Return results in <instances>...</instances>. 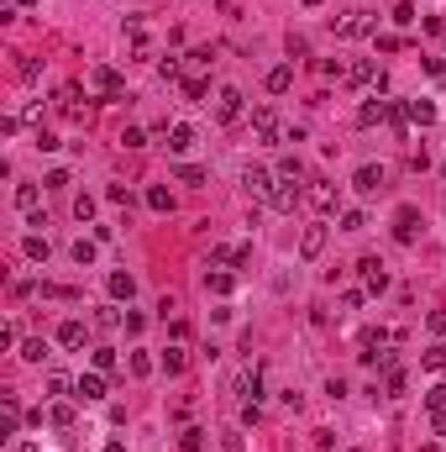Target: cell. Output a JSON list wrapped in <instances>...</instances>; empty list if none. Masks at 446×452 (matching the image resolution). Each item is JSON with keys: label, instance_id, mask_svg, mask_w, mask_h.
<instances>
[{"label": "cell", "instance_id": "6da1fadb", "mask_svg": "<svg viewBox=\"0 0 446 452\" xmlns=\"http://www.w3.org/2000/svg\"><path fill=\"white\" fill-rule=\"evenodd\" d=\"M331 26H336V37H342V43H352V37H373V32H378V21L368 16V11H347V16H336Z\"/></svg>", "mask_w": 446, "mask_h": 452}, {"label": "cell", "instance_id": "7a4b0ae2", "mask_svg": "<svg viewBox=\"0 0 446 452\" xmlns=\"http://www.w3.org/2000/svg\"><path fill=\"white\" fill-rule=\"evenodd\" d=\"M252 131H258L263 142H283V137H289V131H283V122H278V111H273V105H258V111H252Z\"/></svg>", "mask_w": 446, "mask_h": 452}, {"label": "cell", "instance_id": "3957f363", "mask_svg": "<svg viewBox=\"0 0 446 452\" xmlns=\"http://www.w3.org/2000/svg\"><path fill=\"white\" fill-rule=\"evenodd\" d=\"M215 122H221V127H232V122H241V90H236V85L215 90Z\"/></svg>", "mask_w": 446, "mask_h": 452}, {"label": "cell", "instance_id": "277c9868", "mask_svg": "<svg viewBox=\"0 0 446 452\" xmlns=\"http://www.w3.org/2000/svg\"><path fill=\"white\" fill-rule=\"evenodd\" d=\"M241 190H247L252 200H273V174H268V168H247V174H241Z\"/></svg>", "mask_w": 446, "mask_h": 452}, {"label": "cell", "instance_id": "5b68a950", "mask_svg": "<svg viewBox=\"0 0 446 452\" xmlns=\"http://www.w3.org/2000/svg\"><path fill=\"white\" fill-rule=\"evenodd\" d=\"M357 274H362V284H368L373 295H384V289H388V269H384L378 258H362V263H357Z\"/></svg>", "mask_w": 446, "mask_h": 452}, {"label": "cell", "instance_id": "8992f818", "mask_svg": "<svg viewBox=\"0 0 446 452\" xmlns=\"http://www.w3.org/2000/svg\"><path fill=\"white\" fill-rule=\"evenodd\" d=\"M347 79H352V85H368V90H384V85H388L384 69H378V63H368V58L352 63V69H347Z\"/></svg>", "mask_w": 446, "mask_h": 452}, {"label": "cell", "instance_id": "52a82bcc", "mask_svg": "<svg viewBox=\"0 0 446 452\" xmlns=\"http://www.w3.org/2000/svg\"><path fill=\"white\" fill-rule=\"evenodd\" d=\"M89 90H100V95H121V74L116 69H105V63H94V69H89Z\"/></svg>", "mask_w": 446, "mask_h": 452}, {"label": "cell", "instance_id": "ba28073f", "mask_svg": "<svg viewBox=\"0 0 446 452\" xmlns=\"http://www.w3.org/2000/svg\"><path fill=\"white\" fill-rule=\"evenodd\" d=\"M305 200L315 205V210H336V184H331V179H310Z\"/></svg>", "mask_w": 446, "mask_h": 452}, {"label": "cell", "instance_id": "9c48e42d", "mask_svg": "<svg viewBox=\"0 0 446 452\" xmlns=\"http://www.w3.org/2000/svg\"><path fill=\"white\" fill-rule=\"evenodd\" d=\"M384 179H388V174H384L378 163H362L357 179H352V190H357V195H378V190H384Z\"/></svg>", "mask_w": 446, "mask_h": 452}, {"label": "cell", "instance_id": "30bf717a", "mask_svg": "<svg viewBox=\"0 0 446 452\" xmlns=\"http://www.w3.org/2000/svg\"><path fill=\"white\" fill-rule=\"evenodd\" d=\"M415 232H420V210H415V205H399V216H394V237H399V242H415Z\"/></svg>", "mask_w": 446, "mask_h": 452}, {"label": "cell", "instance_id": "8fae6325", "mask_svg": "<svg viewBox=\"0 0 446 452\" xmlns=\"http://www.w3.org/2000/svg\"><path fill=\"white\" fill-rule=\"evenodd\" d=\"M74 394L85 405H94V400H105V374H79V384H74Z\"/></svg>", "mask_w": 446, "mask_h": 452}, {"label": "cell", "instance_id": "7c38bea8", "mask_svg": "<svg viewBox=\"0 0 446 452\" xmlns=\"http://www.w3.org/2000/svg\"><path fill=\"white\" fill-rule=\"evenodd\" d=\"M326 252V226H305V237H300V258H320Z\"/></svg>", "mask_w": 446, "mask_h": 452}, {"label": "cell", "instance_id": "4fadbf2b", "mask_svg": "<svg viewBox=\"0 0 446 452\" xmlns=\"http://www.w3.org/2000/svg\"><path fill=\"white\" fill-rule=\"evenodd\" d=\"M273 210H294L300 205V179H283V184H273V200H268Z\"/></svg>", "mask_w": 446, "mask_h": 452}, {"label": "cell", "instance_id": "5bb4252c", "mask_svg": "<svg viewBox=\"0 0 446 452\" xmlns=\"http://www.w3.org/2000/svg\"><path fill=\"white\" fill-rule=\"evenodd\" d=\"M85 342H89V326H85V321H63V326H58V348L74 353V348H85Z\"/></svg>", "mask_w": 446, "mask_h": 452}, {"label": "cell", "instance_id": "9a60e30c", "mask_svg": "<svg viewBox=\"0 0 446 452\" xmlns=\"http://www.w3.org/2000/svg\"><path fill=\"white\" fill-rule=\"evenodd\" d=\"M205 289H210V295H232V289H236V274L232 269H215V274H205Z\"/></svg>", "mask_w": 446, "mask_h": 452}, {"label": "cell", "instance_id": "2e32d148", "mask_svg": "<svg viewBox=\"0 0 446 452\" xmlns=\"http://www.w3.org/2000/svg\"><path fill=\"white\" fill-rule=\"evenodd\" d=\"M0 410H6V436H16V426H21V400H16V394H0Z\"/></svg>", "mask_w": 446, "mask_h": 452}, {"label": "cell", "instance_id": "e0dca14e", "mask_svg": "<svg viewBox=\"0 0 446 452\" xmlns=\"http://www.w3.org/2000/svg\"><path fill=\"white\" fill-rule=\"evenodd\" d=\"M189 148H195V127H168V153H189Z\"/></svg>", "mask_w": 446, "mask_h": 452}, {"label": "cell", "instance_id": "ac0fdd59", "mask_svg": "<svg viewBox=\"0 0 446 452\" xmlns=\"http://www.w3.org/2000/svg\"><path fill=\"white\" fill-rule=\"evenodd\" d=\"M158 368H163V374H184V368H189V353H184V348H163Z\"/></svg>", "mask_w": 446, "mask_h": 452}, {"label": "cell", "instance_id": "d6986e66", "mask_svg": "<svg viewBox=\"0 0 446 452\" xmlns=\"http://www.w3.org/2000/svg\"><path fill=\"white\" fill-rule=\"evenodd\" d=\"M289 85H294V63H278V69H268V90H273V95H283Z\"/></svg>", "mask_w": 446, "mask_h": 452}, {"label": "cell", "instance_id": "ffe728a7", "mask_svg": "<svg viewBox=\"0 0 446 452\" xmlns=\"http://www.w3.org/2000/svg\"><path fill=\"white\" fill-rule=\"evenodd\" d=\"M105 284H111V295H116V300H131V295H137V279H131V274H111Z\"/></svg>", "mask_w": 446, "mask_h": 452}, {"label": "cell", "instance_id": "44dd1931", "mask_svg": "<svg viewBox=\"0 0 446 452\" xmlns=\"http://www.w3.org/2000/svg\"><path fill=\"white\" fill-rule=\"evenodd\" d=\"M384 116H388V100H368L357 111V127H373V122H384Z\"/></svg>", "mask_w": 446, "mask_h": 452}, {"label": "cell", "instance_id": "7402d4cb", "mask_svg": "<svg viewBox=\"0 0 446 452\" xmlns=\"http://www.w3.org/2000/svg\"><path fill=\"white\" fill-rule=\"evenodd\" d=\"M420 368H430V374H446V348H441V342L420 353Z\"/></svg>", "mask_w": 446, "mask_h": 452}, {"label": "cell", "instance_id": "603a6c76", "mask_svg": "<svg viewBox=\"0 0 446 452\" xmlns=\"http://www.w3.org/2000/svg\"><path fill=\"white\" fill-rule=\"evenodd\" d=\"M404 111H410V122H420V127H430V122H436V105H430V100H410Z\"/></svg>", "mask_w": 446, "mask_h": 452}, {"label": "cell", "instance_id": "cb8c5ba5", "mask_svg": "<svg viewBox=\"0 0 446 452\" xmlns=\"http://www.w3.org/2000/svg\"><path fill=\"white\" fill-rule=\"evenodd\" d=\"M94 326H100V331H111V326H126V316H121V311H111V305H100V311H94Z\"/></svg>", "mask_w": 446, "mask_h": 452}, {"label": "cell", "instance_id": "d4e9b609", "mask_svg": "<svg viewBox=\"0 0 446 452\" xmlns=\"http://www.w3.org/2000/svg\"><path fill=\"white\" fill-rule=\"evenodd\" d=\"M21 357H26V363H43V357H48V342L43 337H26L21 342Z\"/></svg>", "mask_w": 446, "mask_h": 452}, {"label": "cell", "instance_id": "484cf974", "mask_svg": "<svg viewBox=\"0 0 446 452\" xmlns=\"http://www.w3.org/2000/svg\"><path fill=\"white\" fill-rule=\"evenodd\" d=\"M21 247H26V258H32V263H48V252H53V247H48V237H26Z\"/></svg>", "mask_w": 446, "mask_h": 452}, {"label": "cell", "instance_id": "4316f807", "mask_svg": "<svg viewBox=\"0 0 446 452\" xmlns=\"http://www.w3.org/2000/svg\"><path fill=\"white\" fill-rule=\"evenodd\" d=\"M425 410H430V416H441V410H446V384H430V389H425Z\"/></svg>", "mask_w": 446, "mask_h": 452}, {"label": "cell", "instance_id": "83f0119b", "mask_svg": "<svg viewBox=\"0 0 446 452\" xmlns=\"http://www.w3.org/2000/svg\"><path fill=\"white\" fill-rule=\"evenodd\" d=\"M147 205L153 210H173V195L163 190V184H153V190H147Z\"/></svg>", "mask_w": 446, "mask_h": 452}, {"label": "cell", "instance_id": "f1b7e54d", "mask_svg": "<svg viewBox=\"0 0 446 452\" xmlns=\"http://www.w3.org/2000/svg\"><path fill=\"white\" fill-rule=\"evenodd\" d=\"M69 252H74V263H79V269H85V263H94V242H89V237H79Z\"/></svg>", "mask_w": 446, "mask_h": 452}, {"label": "cell", "instance_id": "f546056e", "mask_svg": "<svg viewBox=\"0 0 446 452\" xmlns=\"http://www.w3.org/2000/svg\"><path fill=\"white\" fill-rule=\"evenodd\" d=\"M116 368V348H94V374H111Z\"/></svg>", "mask_w": 446, "mask_h": 452}, {"label": "cell", "instance_id": "4dcf8cb0", "mask_svg": "<svg viewBox=\"0 0 446 452\" xmlns=\"http://www.w3.org/2000/svg\"><path fill=\"white\" fill-rule=\"evenodd\" d=\"M173 179H179V184H205V174H200L195 163H179V168H173Z\"/></svg>", "mask_w": 446, "mask_h": 452}, {"label": "cell", "instance_id": "1f68e13d", "mask_svg": "<svg viewBox=\"0 0 446 452\" xmlns=\"http://www.w3.org/2000/svg\"><path fill=\"white\" fill-rule=\"evenodd\" d=\"M53 426H74V405H69V400L53 405Z\"/></svg>", "mask_w": 446, "mask_h": 452}, {"label": "cell", "instance_id": "d6a6232c", "mask_svg": "<svg viewBox=\"0 0 446 452\" xmlns=\"http://www.w3.org/2000/svg\"><path fill=\"white\" fill-rule=\"evenodd\" d=\"M362 226H368L362 210H342V232H362Z\"/></svg>", "mask_w": 446, "mask_h": 452}, {"label": "cell", "instance_id": "836d02e7", "mask_svg": "<svg viewBox=\"0 0 446 452\" xmlns=\"http://www.w3.org/2000/svg\"><path fill=\"white\" fill-rule=\"evenodd\" d=\"M16 205L21 210H37V184H21V190H16Z\"/></svg>", "mask_w": 446, "mask_h": 452}, {"label": "cell", "instance_id": "e575fe53", "mask_svg": "<svg viewBox=\"0 0 446 452\" xmlns=\"http://www.w3.org/2000/svg\"><path fill=\"white\" fill-rule=\"evenodd\" d=\"M121 148H147V131H137V127H126V131H121Z\"/></svg>", "mask_w": 446, "mask_h": 452}, {"label": "cell", "instance_id": "d590c367", "mask_svg": "<svg viewBox=\"0 0 446 452\" xmlns=\"http://www.w3.org/2000/svg\"><path fill=\"white\" fill-rule=\"evenodd\" d=\"M300 174H305L300 158H283V163H278V179H300Z\"/></svg>", "mask_w": 446, "mask_h": 452}, {"label": "cell", "instance_id": "8d00e7d4", "mask_svg": "<svg viewBox=\"0 0 446 452\" xmlns=\"http://www.w3.org/2000/svg\"><path fill=\"white\" fill-rule=\"evenodd\" d=\"M131 374L147 379V374H153V357H147V353H131Z\"/></svg>", "mask_w": 446, "mask_h": 452}, {"label": "cell", "instance_id": "74e56055", "mask_svg": "<svg viewBox=\"0 0 446 452\" xmlns=\"http://www.w3.org/2000/svg\"><path fill=\"white\" fill-rule=\"evenodd\" d=\"M74 216H79V221L94 216V200H89V195H74Z\"/></svg>", "mask_w": 446, "mask_h": 452}, {"label": "cell", "instance_id": "f35d334b", "mask_svg": "<svg viewBox=\"0 0 446 452\" xmlns=\"http://www.w3.org/2000/svg\"><path fill=\"white\" fill-rule=\"evenodd\" d=\"M43 300H74L69 284H43Z\"/></svg>", "mask_w": 446, "mask_h": 452}, {"label": "cell", "instance_id": "ab89813d", "mask_svg": "<svg viewBox=\"0 0 446 452\" xmlns=\"http://www.w3.org/2000/svg\"><path fill=\"white\" fill-rule=\"evenodd\" d=\"M394 21H399V26L415 21V6H410V0H399V6H394Z\"/></svg>", "mask_w": 446, "mask_h": 452}, {"label": "cell", "instance_id": "60d3db41", "mask_svg": "<svg viewBox=\"0 0 446 452\" xmlns=\"http://www.w3.org/2000/svg\"><path fill=\"white\" fill-rule=\"evenodd\" d=\"M305 53H310V43H305L300 32H289V58H305Z\"/></svg>", "mask_w": 446, "mask_h": 452}, {"label": "cell", "instance_id": "b9f144b4", "mask_svg": "<svg viewBox=\"0 0 446 452\" xmlns=\"http://www.w3.org/2000/svg\"><path fill=\"white\" fill-rule=\"evenodd\" d=\"M16 74H21V79H37V74H43V63H37V58H21Z\"/></svg>", "mask_w": 446, "mask_h": 452}, {"label": "cell", "instance_id": "7bdbcfd3", "mask_svg": "<svg viewBox=\"0 0 446 452\" xmlns=\"http://www.w3.org/2000/svg\"><path fill=\"white\" fill-rule=\"evenodd\" d=\"M179 447H184V452H200V447H205V431H184Z\"/></svg>", "mask_w": 446, "mask_h": 452}, {"label": "cell", "instance_id": "ee69618b", "mask_svg": "<svg viewBox=\"0 0 446 452\" xmlns=\"http://www.w3.org/2000/svg\"><path fill=\"white\" fill-rule=\"evenodd\" d=\"M425 326L436 331V337H446V311H430V316H425Z\"/></svg>", "mask_w": 446, "mask_h": 452}, {"label": "cell", "instance_id": "f6af8a7d", "mask_svg": "<svg viewBox=\"0 0 446 452\" xmlns=\"http://www.w3.org/2000/svg\"><path fill=\"white\" fill-rule=\"evenodd\" d=\"M105 200H116V205H131V195H126V184H111V190H105Z\"/></svg>", "mask_w": 446, "mask_h": 452}, {"label": "cell", "instance_id": "bcb514c9", "mask_svg": "<svg viewBox=\"0 0 446 452\" xmlns=\"http://www.w3.org/2000/svg\"><path fill=\"white\" fill-rule=\"evenodd\" d=\"M158 74H163V79H179L184 69H179V58H163V63H158Z\"/></svg>", "mask_w": 446, "mask_h": 452}, {"label": "cell", "instance_id": "7dc6e473", "mask_svg": "<svg viewBox=\"0 0 446 452\" xmlns=\"http://www.w3.org/2000/svg\"><path fill=\"white\" fill-rule=\"evenodd\" d=\"M226 452H241V436L236 431H226Z\"/></svg>", "mask_w": 446, "mask_h": 452}, {"label": "cell", "instance_id": "c3c4849f", "mask_svg": "<svg viewBox=\"0 0 446 452\" xmlns=\"http://www.w3.org/2000/svg\"><path fill=\"white\" fill-rule=\"evenodd\" d=\"M105 452H126V442H105Z\"/></svg>", "mask_w": 446, "mask_h": 452}, {"label": "cell", "instance_id": "681fc988", "mask_svg": "<svg viewBox=\"0 0 446 452\" xmlns=\"http://www.w3.org/2000/svg\"><path fill=\"white\" fill-rule=\"evenodd\" d=\"M11 6H21V11H32V6H37V0H11Z\"/></svg>", "mask_w": 446, "mask_h": 452}, {"label": "cell", "instance_id": "f907efd6", "mask_svg": "<svg viewBox=\"0 0 446 452\" xmlns=\"http://www.w3.org/2000/svg\"><path fill=\"white\" fill-rule=\"evenodd\" d=\"M16 452H37V442H21V447H16Z\"/></svg>", "mask_w": 446, "mask_h": 452}, {"label": "cell", "instance_id": "816d5d0a", "mask_svg": "<svg viewBox=\"0 0 446 452\" xmlns=\"http://www.w3.org/2000/svg\"><path fill=\"white\" fill-rule=\"evenodd\" d=\"M305 6H320V0H305Z\"/></svg>", "mask_w": 446, "mask_h": 452}, {"label": "cell", "instance_id": "f5cc1de1", "mask_svg": "<svg viewBox=\"0 0 446 452\" xmlns=\"http://www.w3.org/2000/svg\"><path fill=\"white\" fill-rule=\"evenodd\" d=\"M441 174H446V163H441Z\"/></svg>", "mask_w": 446, "mask_h": 452}]
</instances>
